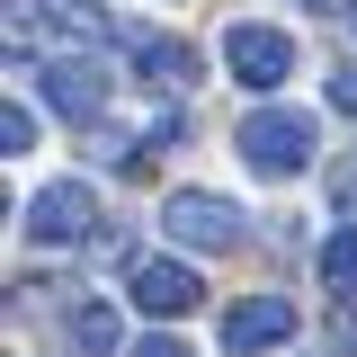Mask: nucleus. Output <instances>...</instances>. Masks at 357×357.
Masks as SVG:
<instances>
[{
  "label": "nucleus",
  "instance_id": "nucleus-1",
  "mask_svg": "<svg viewBox=\"0 0 357 357\" xmlns=\"http://www.w3.org/2000/svg\"><path fill=\"white\" fill-rule=\"evenodd\" d=\"M312 143H321V126H312L304 107H250V116H241V134H232V152H241L250 170H268V178L312 170Z\"/></svg>",
  "mask_w": 357,
  "mask_h": 357
},
{
  "label": "nucleus",
  "instance_id": "nucleus-2",
  "mask_svg": "<svg viewBox=\"0 0 357 357\" xmlns=\"http://www.w3.org/2000/svg\"><path fill=\"white\" fill-rule=\"evenodd\" d=\"M223 72L268 98L277 81H295V36L268 27V18H241V27H223Z\"/></svg>",
  "mask_w": 357,
  "mask_h": 357
},
{
  "label": "nucleus",
  "instance_id": "nucleus-3",
  "mask_svg": "<svg viewBox=\"0 0 357 357\" xmlns=\"http://www.w3.org/2000/svg\"><path fill=\"white\" fill-rule=\"evenodd\" d=\"M27 241H36V250H81V241H98V197H89L81 178L36 188V197H27Z\"/></svg>",
  "mask_w": 357,
  "mask_h": 357
},
{
  "label": "nucleus",
  "instance_id": "nucleus-4",
  "mask_svg": "<svg viewBox=\"0 0 357 357\" xmlns=\"http://www.w3.org/2000/svg\"><path fill=\"white\" fill-rule=\"evenodd\" d=\"M161 232L188 241V250H232V241H241V206L215 197V188H178L170 206H161Z\"/></svg>",
  "mask_w": 357,
  "mask_h": 357
},
{
  "label": "nucleus",
  "instance_id": "nucleus-5",
  "mask_svg": "<svg viewBox=\"0 0 357 357\" xmlns=\"http://www.w3.org/2000/svg\"><path fill=\"white\" fill-rule=\"evenodd\" d=\"M27 81H36V98L54 107V116H72V126H89V116L107 107V72H98L89 54H54V63L27 72Z\"/></svg>",
  "mask_w": 357,
  "mask_h": 357
},
{
  "label": "nucleus",
  "instance_id": "nucleus-6",
  "mask_svg": "<svg viewBox=\"0 0 357 357\" xmlns=\"http://www.w3.org/2000/svg\"><path fill=\"white\" fill-rule=\"evenodd\" d=\"M215 340H223V357H259L277 340H295V295H241V304H223Z\"/></svg>",
  "mask_w": 357,
  "mask_h": 357
},
{
  "label": "nucleus",
  "instance_id": "nucleus-7",
  "mask_svg": "<svg viewBox=\"0 0 357 357\" xmlns=\"http://www.w3.org/2000/svg\"><path fill=\"white\" fill-rule=\"evenodd\" d=\"M126 295H134L143 312H161V321H178V312H197V295H206V286H197V268H188V259H134Z\"/></svg>",
  "mask_w": 357,
  "mask_h": 357
},
{
  "label": "nucleus",
  "instance_id": "nucleus-8",
  "mask_svg": "<svg viewBox=\"0 0 357 357\" xmlns=\"http://www.w3.org/2000/svg\"><path fill=\"white\" fill-rule=\"evenodd\" d=\"M126 54H134V72H143V81H161V89H188V81H197V45H178V36L126 27Z\"/></svg>",
  "mask_w": 357,
  "mask_h": 357
},
{
  "label": "nucleus",
  "instance_id": "nucleus-9",
  "mask_svg": "<svg viewBox=\"0 0 357 357\" xmlns=\"http://www.w3.org/2000/svg\"><path fill=\"white\" fill-rule=\"evenodd\" d=\"M0 27H9L18 54H45V63H54V54H72V27L54 18V0H9V9H0Z\"/></svg>",
  "mask_w": 357,
  "mask_h": 357
},
{
  "label": "nucleus",
  "instance_id": "nucleus-10",
  "mask_svg": "<svg viewBox=\"0 0 357 357\" xmlns=\"http://www.w3.org/2000/svg\"><path fill=\"white\" fill-rule=\"evenodd\" d=\"M63 340H72L81 357H116V340H126V331H116V312H107V304H72Z\"/></svg>",
  "mask_w": 357,
  "mask_h": 357
},
{
  "label": "nucleus",
  "instance_id": "nucleus-11",
  "mask_svg": "<svg viewBox=\"0 0 357 357\" xmlns=\"http://www.w3.org/2000/svg\"><path fill=\"white\" fill-rule=\"evenodd\" d=\"M321 277H331V286L357 304V223H340V232L321 241Z\"/></svg>",
  "mask_w": 357,
  "mask_h": 357
},
{
  "label": "nucleus",
  "instance_id": "nucleus-12",
  "mask_svg": "<svg viewBox=\"0 0 357 357\" xmlns=\"http://www.w3.org/2000/svg\"><path fill=\"white\" fill-rule=\"evenodd\" d=\"M0 152H36V107H0Z\"/></svg>",
  "mask_w": 357,
  "mask_h": 357
},
{
  "label": "nucleus",
  "instance_id": "nucleus-13",
  "mask_svg": "<svg viewBox=\"0 0 357 357\" xmlns=\"http://www.w3.org/2000/svg\"><path fill=\"white\" fill-rule=\"evenodd\" d=\"M331 349H340V357H357V304H340V312H331Z\"/></svg>",
  "mask_w": 357,
  "mask_h": 357
},
{
  "label": "nucleus",
  "instance_id": "nucleus-14",
  "mask_svg": "<svg viewBox=\"0 0 357 357\" xmlns=\"http://www.w3.org/2000/svg\"><path fill=\"white\" fill-rule=\"evenodd\" d=\"M331 107H349V116H357V63H340V72H331Z\"/></svg>",
  "mask_w": 357,
  "mask_h": 357
},
{
  "label": "nucleus",
  "instance_id": "nucleus-15",
  "mask_svg": "<svg viewBox=\"0 0 357 357\" xmlns=\"http://www.w3.org/2000/svg\"><path fill=\"white\" fill-rule=\"evenodd\" d=\"M134 357H188V349H178V340H143Z\"/></svg>",
  "mask_w": 357,
  "mask_h": 357
},
{
  "label": "nucleus",
  "instance_id": "nucleus-16",
  "mask_svg": "<svg viewBox=\"0 0 357 357\" xmlns=\"http://www.w3.org/2000/svg\"><path fill=\"white\" fill-rule=\"evenodd\" d=\"M295 9H331V0H295Z\"/></svg>",
  "mask_w": 357,
  "mask_h": 357
},
{
  "label": "nucleus",
  "instance_id": "nucleus-17",
  "mask_svg": "<svg viewBox=\"0 0 357 357\" xmlns=\"http://www.w3.org/2000/svg\"><path fill=\"white\" fill-rule=\"evenodd\" d=\"M349 36H357V9H349Z\"/></svg>",
  "mask_w": 357,
  "mask_h": 357
}]
</instances>
